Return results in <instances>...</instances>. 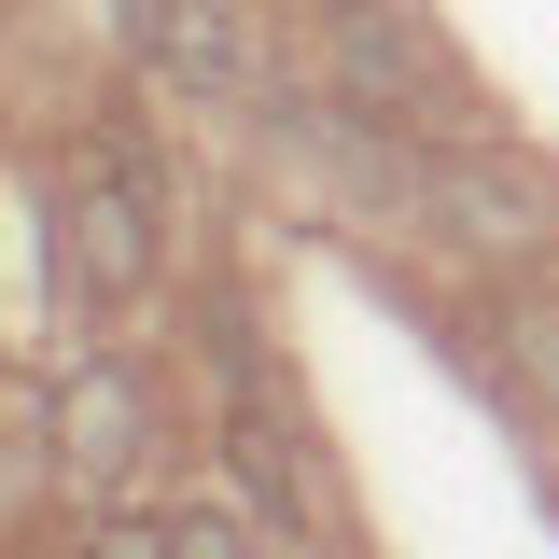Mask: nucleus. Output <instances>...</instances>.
I'll list each match as a JSON object with an SVG mask.
<instances>
[{
    "label": "nucleus",
    "mask_w": 559,
    "mask_h": 559,
    "mask_svg": "<svg viewBox=\"0 0 559 559\" xmlns=\"http://www.w3.org/2000/svg\"><path fill=\"white\" fill-rule=\"evenodd\" d=\"M154 224H168V210H154V182H140L127 154H98V140H84V154L57 168V266L84 280L98 308L154 294V252H168Z\"/></svg>",
    "instance_id": "obj_1"
},
{
    "label": "nucleus",
    "mask_w": 559,
    "mask_h": 559,
    "mask_svg": "<svg viewBox=\"0 0 559 559\" xmlns=\"http://www.w3.org/2000/svg\"><path fill=\"white\" fill-rule=\"evenodd\" d=\"M224 448H238V476L266 489L280 518H308V462H294V433H280L266 406H238V433H224Z\"/></svg>",
    "instance_id": "obj_6"
},
{
    "label": "nucleus",
    "mask_w": 559,
    "mask_h": 559,
    "mask_svg": "<svg viewBox=\"0 0 559 559\" xmlns=\"http://www.w3.org/2000/svg\"><path fill=\"white\" fill-rule=\"evenodd\" d=\"M98 559H182V546H168V532H140V518H112V532H98Z\"/></svg>",
    "instance_id": "obj_8"
},
{
    "label": "nucleus",
    "mask_w": 559,
    "mask_h": 559,
    "mask_svg": "<svg viewBox=\"0 0 559 559\" xmlns=\"http://www.w3.org/2000/svg\"><path fill=\"white\" fill-rule=\"evenodd\" d=\"M433 224L476 252V266H546V238H559V197H546V168H518V154H489V140H448L433 154Z\"/></svg>",
    "instance_id": "obj_3"
},
{
    "label": "nucleus",
    "mask_w": 559,
    "mask_h": 559,
    "mask_svg": "<svg viewBox=\"0 0 559 559\" xmlns=\"http://www.w3.org/2000/svg\"><path fill=\"white\" fill-rule=\"evenodd\" d=\"M127 43L182 98H238L252 84V28H238V0H127Z\"/></svg>",
    "instance_id": "obj_4"
},
{
    "label": "nucleus",
    "mask_w": 559,
    "mask_h": 559,
    "mask_svg": "<svg viewBox=\"0 0 559 559\" xmlns=\"http://www.w3.org/2000/svg\"><path fill=\"white\" fill-rule=\"evenodd\" d=\"M57 462H70V489H98V503H127V489H140V462H154V419H140V392L112 378V364L57 392Z\"/></svg>",
    "instance_id": "obj_5"
},
{
    "label": "nucleus",
    "mask_w": 559,
    "mask_h": 559,
    "mask_svg": "<svg viewBox=\"0 0 559 559\" xmlns=\"http://www.w3.org/2000/svg\"><path fill=\"white\" fill-rule=\"evenodd\" d=\"M336 84L364 127H462L476 98H462V70H448V43L419 28L406 0H336Z\"/></svg>",
    "instance_id": "obj_2"
},
{
    "label": "nucleus",
    "mask_w": 559,
    "mask_h": 559,
    "mask_svg": "<svg viewBox=\"0 0 559 559\" xmlns=\"http://www.w3.org/2000/svg\"><path fill=\"white\" fill-rule=\"evenodd\" d=\"M168 546H182V559H266L238 518H224V503H168Z\"/></svg>",
    "instance_id": "obj_7"
}]
</instances>
